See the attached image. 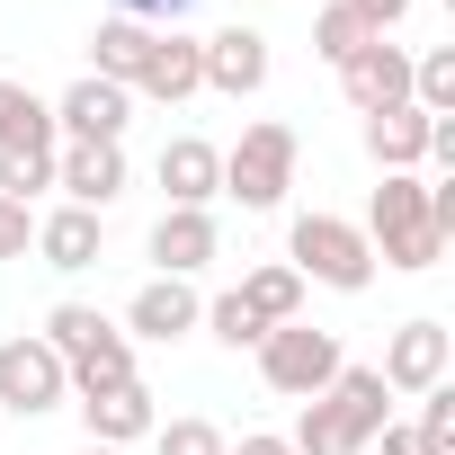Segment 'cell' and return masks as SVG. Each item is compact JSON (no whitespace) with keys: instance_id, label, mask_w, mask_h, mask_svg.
I'll return each instance as SVG.
<instances>
[{"instance_id":"obj_1","label":"cell","mask_w":455,"mask_h":455,"mask_svg":"<svg viewBox=\"0 0 455 455\" xmlns=\"http://www.w3.org/2000/svg\"><path fill=\"white\" fill-rule=\"evenodd\" d=\"M366 251L384 259V268H437L446 259V233H437V214H428V179L419 170H384V188H375V205H366Z\"/></svg>"},{"instance_id":"obj_2","label":"cell","mask_w":455,"mask_h":455,"mask_svg":"<svg viewBox=\"0 0 455 455\" xmlns=\"http://www.w3.org/2000/svg\"><path fill=\"white\" fill-rule=\"evenodd\" d=\"M36 339L63 357L72 393H116V384H134V339H125L116 322H99L90 304H54Z\"/></svg>"},{"instance_id":"obj_3","label":"cell","mask_w":455,"mask_h":455,"mask_svg":"<svg viewBox=\"0 0 455 455\" xmlns=\"http://www.w3.org/2000/svg\"><path fill=\"white\" fill-rule=\"evenodd\" d=\"M339 366H348V357H339V331H322V322H277V331L259 339V375H268V393H286V402L331 393Z\"/></svg>"},{"instance_id":"obj_4","label":"cell","mask_w":455,"mask_h":455,"mask_svg":"<svg viewBox=\"0 0 455 455\" xmlns=\"http://www.w3.org/2000/svg\"><path fill=\"white\" fill-rule=\"evenodd\" d=\"M286 251H295V259H286L295 277H322V286H339V295L375 286V251H366L357 223H339V214H295Z\"/></svg>"},{"instance_id":"obj_5","label":"cell","mask_w":455,"mask_h":455,"mask_svg":"<svg viewBox=\"0 0 455 455\" xmlns=\"http://www.w3.org/2000/svg\"><path fill=\"white\" fill-rule=\"evenodd\" d=\"M286 188H295V125H242V143L223 152V196H242L251 214H268V205H286Z\"/></svg>"},{"instance_id":"obj_6","label":"cell","mask_w":455,"mask_h":455,"mask_svg":"<svg viewBox=\"0 0 455 455\" xmlns=\"http://www.w3.org/2000/svg\"><path fill=\"white\" fill-rule=\"evenodd\" d=\"M63 402H72V375H63V357H54L36 331L0 339V411H19V419H45V411H63Z\"/></svg>"},{"instance_id":"obj_7","label":"cell","mask_w":455,"mask_h":455,"mask_svg":"<svg viewBox=\"0 0 455 455\" xmlns=\"http://www.w3.org/2000/svg\"><path fill=\"white\" fill-rule=\"evenodd\" d=\"M446 366H455V331L446 322H402L393 339H384V393H428V384H446Z\"/></svg>"},{"instance_id":"obj_8","label":"cell","mask_w":455,"mask_h":455,"mask_svg":"<svg viewBox=\"0 0 455 455\" xmlns=\"http://www.w3.org/2000/svg\"><path fill=\"white\" fill-rule=\"evenodd\" d=\"M125 116H134V90H116L99 72H81L54 99V134H72V143H125Z\"/></svg>"},{"instance_id":"obj_9","label":"cell","mask_w":455,"mask_h":455,"mask_svg":"<svg viewBox=\"0 0 455 455\" xmlns=\"http://www.w3.org/2000/svg\"><path fill=\"white\" fill-rule=\"evenodd\" d=\"M322 402H331V428H339V455L375 446V428L393 419V393H384V375H375V366H339Z\"/></svg>"},{"instance_id":"obj_10","label":"cell","mask_w":455,"mask_h":455,"mask_svg":"<svg viewBox=\"0 0 455 455\" xmlns=\"http://www.w3.org/2000/svg\"><path fill=\"white\" fill-rule=\"evenodd\" d=\"M196 63H205V90H223V99H259L268 90V36L259 28L196 36Z\"/></svg>"},{"instance_id":"obj_11","label":"cell","mask_w":455,"mask_h":455,"mask_svg":"<svg viewBox=\"0 0 455 455\" xmlns=\"http://www.w3.org/2000/svg\"><path fill=\"white\" fill-rule=\"evenodd\" d=\"M339 90H348V108H357V116H384V108H402V99H411V54L375 36V45H357V54L339 63Z\"/></svg>"},{"instance_id":"obj_12","label":"cell","mask_w":455,"mask_h":455,"mask_svg":"<svg viewBox=\"0 0 455 455\" xmlns=\"http://www.w3.org/2000/svg\"><path fill=\"white\" fill-rule=\"evenodd\" d=\"M54 188H63L72 205L108 214V205L125 196V143H63V152H54Z\"/></svg>"},{"instance_id":"obj_13","label":"cell","mask_w":455,"mask_h":455,"mask_svg":"<svg viewBox=\"0 0 455 455\" xmlns=\"http://www.w3.org/2000/svg\"><path fill=\"white\" fill-rule=\"evenodd\" d=\"M205 322V304H196V286L188 277H152V286H134V304H125V339H188Z\"/></svg>"},{"instance_id":"obj_14","label":"cell","mask_w":455,"mask_h":455,"mask_svg":"<svg viewBox=\"0 0 455 455\" xmlns=\"http://www.w3.org/2000/svg\"><path fill=\"white\" fill-rule=\"evenodd\" d=\"M214 251H223V233H214L205 205H161V223H152V268L161 277H196Z\"/></svg>"},{"instance_id":"obj_15","label":"cell","mask_w":455,"mask_h":455,"mask_svg":"<svg viewBox=\"0 0 455 455\" xmlns=\"http://www.w3.org/2000/svg\"><path fill=\"white\" fill-rule=\"evenodd\" d=\"M161 188H170V205H214L223 196V152L205 134H170L161 143Z\"/></svg>"},{"instance_id":"obj_16","label":"cell","mask_w":455,"mask_h":455,"mask_svg":"<svg viewBox=\"0 0 455 455\" xmlns=\"http://www.w3.org/2000/svg\"><path fill=\"white\" fill-rule=\"evenodd\" d=\"M81 419H90V446H134V437H152V428H161V411H152L143 375H134V384H116V393H81Z\"/></svg>"},{"instance_id":"obj_17","label":"cell","mask_w":455,"mask_h":455,"mask_svg":"<svg viewBox=\"0 0 455 455\" xmlns=\"http://www.w3.org/2000/svg\"><path fill=\"white\" fill-rule=\"evenodd\" d=\"M134 90L143 99H161V108H179V99H196L205 90V63H196V36H152V54H143V72H134Z\"/></svg>"},{"instance_id":"obj_18","label":"cell","mask_w":455,"mask_h":455,"mask_svg":"<svg viewBox=\"0 0 455 455\" xmlns=\"http://www.w3.org/2000/svg\"><path fill=\"white\" fill-rule=\"evenodd\" d=\"M428 134H437V116H419V108L402 99V108L366 116V161H375V170H419V161H428Z\"/></svg>"},{"instance_id":"obj_19","label":"cell","mask_w":455,"mask_h":455,"mask_svg":"<svg viewBox=\"0 0 455 455\" xmlns=\"http://www.w3.org/2000/svg\"><path fill=\"white\" fill-rule=\"evenodd\" d=\"M36 251H45V268H99V251H108V233H99V214L90 205H54L45 223H36Z\"/></svg>"},{"instance_id":"obj_20","label":"cell","mask_w":455,"mask_h":455,"mask_svg":"<svg viewBox=\"0 0 455 455\" xmlns=\"http://www.w3.org/2000/svg\"><path fill=\"white\" fill-rule=\"evenodd\" d=\"M54 108L28 90V81H0V152H54Z\"/></svg>"},{"instance_id":"obj_21","label":"cell","mask_w":455,"mask_h":455,"mask_svg":"<svg viewBox=\"0 0 455 455\" xmlns=\"http://www.w3.org/2000/svg\"><path fill=\"white\" fill-rule=\"evenodd\" d=\"M152 36H161V28H134V19H108V28L90 36V72H99V81H116V90H134V72H143Z\"/></svg>"},{"instance_id":"obj_22","label":"cell","mask_w":455,"mask_h":455,"mask_svg":"<svg viewBox=\"0 0 455 455\" xmlns=\"http://www.w3.org/2000/svg\"><path fill=\"white\" fill-rule=\"evenodd\" d=\"M233 295H242V304H251V313H259L268 331H277V322H304V277H295L286 259H277V268H251V277H242Z\"/></svg>"},{"instance_id":"obj_23","label":"cell","mask_w":455,"mask_h":455,"mask_svg":"<svg viewBox=\"0 0 455 455\" xmlns=\"http://www.w3.org/2000/svg\"><path fill=\"white\" fill-rule=\"evenodd\" d=\"M357 45H375V36H366V19H357V10H348V0H331V10H322V19H313V54H322V63H331V72H339V63H348V54H357Z\"/></svg>"},{"instance_id":"obj_24","label":"cell","mask_w":455,"mask_h":455,"mask_svg":"<svg viewBox=\"0 0 455 455\" xmlns=\"http://www.w3.org/2000/svg\"><path fill=\"white\" fill-rule=\"evenodd\" d=\"M411 108H419V116H446V108H455V54H446V45L411 63Z\"/></svg>"},{"instance_id":"obj_25","label":"cell","mask_w":455,"mask_h":455,"mask_svg":"<svg viewBox=\"0 0 455 455\" xmlns=\"http://www.w3.org/2000/svg\"><path fill=\"white\" fill-rule=\"evenodd\" d=\"M205 322H214V339H223V348H259V339H268V322H259L242 295H214V304H205Z\"/></svg>"},{"instance_id":"obj_26","label":"cell","mask_w":455,"mask_h":455,"mask_svg":"<svg viewBox=\"0 0 455 455\" xmlns=\"http://www.w3.org/2000/svg\"><path fill=\"white\" fill-rule=\"evenodd\" d=\"M36 188H54V152H0V196L28 205Z\"/></svg>"},{"instance_id":"obj_27","label":"cell","mask_w":455,"mask_h":455,"mask_svg":"<svg viewBox=\"0 0 455 455\" xmlns=\"http://www.w3.org/2000/svg\"><path fill=\"white\" fill-rule=\"evenodd\" d=\"M286 446H295V455H339V428H331V402H322V393H313V402L295 411V428H286Z\"/></svg>"},{"instance_id":"obj_28","label":"cell","mask_w":455,"mask_h":455,"mask_svg":"<svg viewBox=\"0 0 455 455\" xmlns=\"http://www.w3.org/2000/svg\"><path fill=\"white\" fill-rule=\"evenodd\" d=\"M152 437H161V455H223V428L214 419H161Z\"/></svg>"},{"instance_id":"obj_29","label":"cell","mask_w":455,"mask_h":455,"mask_svg":"<svg viewBox=\"0 0 455 455\" xmlns=\"http://www.w3.org/2000/svg\"><path fill=\"white\" fill-rule=\"evenodd\" d=\"M411 428H419V437H437V446L455 455V384H428V393H419V419H411Z\"/></svg>"},{"instance_id":"obj_30","label":"cell","mask_w":455,"mask_h":455,"mask_svg":"<svg viewBox=\"0 0 455 455\" xmlns=\"http://www.w3.org/2000/svg\"><path fill=\"white\" fill-rule=\"evenodd\" d=\"M196 10V0H116V19H134V28H179Z\"/></svg>"},{"instance_id":"obj_31","label":"cell","mask_w":455,"mask_h":455,"mask_svg":"<svg viewBox=\"0 0 455 455\" xmlns=\"http://www.w3.org/2000/svg\"><path fill=\"white\" fill-rule=\"evenodd\" d=\"M28 242H36L28 205H10V196H0V259H28Z\"/></svg>"},{"instance_id":"obj_32","label":"cell","mask_w":455,"mask_h":455,"mask_svg":"<svg viewBox=\"0 0 455 455\" xmlns=\"http://www.w3.org/2000/svg\"><path fill=\"white\" fill-rule=\"evenodd\" d=\"M375 437H384V455H446V446H437V437H419L411 419H384Z\"/></svg>"},{"instance_id":"obj_33","label":"cell","mask_w":455,"mask_h":455,"mask_svg":"<svg viewBox=\"0 0 455 455\" xmlns=\"http://www.w3.org/2000/svg\"><path fill=\"white\" fill-rule=\"evenodd\" d=\"M348 10L366 19V36H384V28H402V19H411V0H348Z\"/></svg>"},{"instance_id":"obj_34","label":"cell","mask_w":455,"mask_h":455,"mask_svg":"<svg viewBox=\"0 0 455 455\" xmlns=\"http://www.w3.org/2000/svg\"><path fill=\"white\" fill-rule=\"evenodd\" d=\"M223 455H295V446L268 437V428H251V437H223Z\"/></svg>"},{"instance_id":"obj_35","label":"cell","mask_w":455,"mask_h":455,"mask_svg":"<svg viewBox=\"0 0 455 455\" xmlns=\"http://www.w3.org/2000/svg\"><path fill=\"white\" fill-rule=\"evenodd\" d=\"M81 455H125V446H81Z\"/></svg>"}]
</instances>
